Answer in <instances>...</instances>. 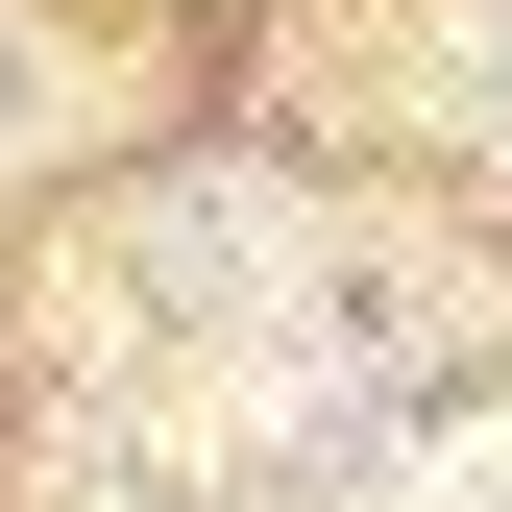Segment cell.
Wrapping results in <instances>:
<instances>
[{"label":"cell","instance_id":"cell-1","mask_svg":"<svg viewBox=\"0 0 512 512\" xmlns=\"http://www.w3.org/2000/svg\"><path fill=\"white\" fill-rule=\"evenodd\" d=\"M488 98H512V0H488Z\"/></svg>","mask_w":512,"mask_h":512}]
</instances>
